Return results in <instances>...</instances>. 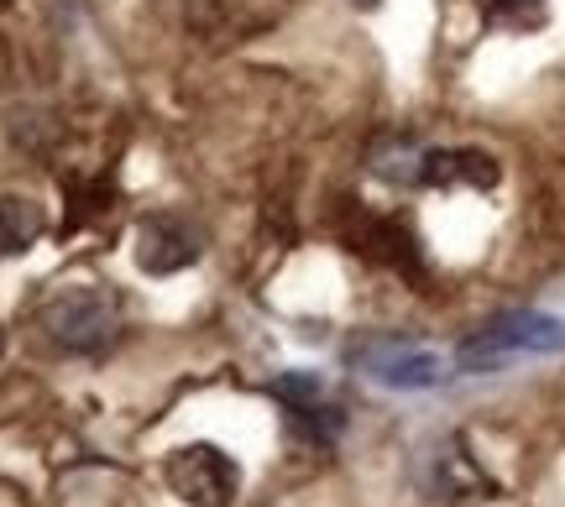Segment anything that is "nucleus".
Segmentation results:
<instances>
[{
  "label": "nucleus",
  "mask_w": 565,
  "mask_h": 507,
  "mask_svg": "<svg viewBox=\"0 0 565 507\" xmlns=\"http://www.w3.org/2000/svg\"><path fill=\"white\" fill-rule=\"evenodd\" d=\"M351 362L362 366L372 382L393 387V392H424V387L445 382V356L424 350V345H404V341H366L351 350Z\"/></svg>",
  "instance_id": "obj_4"
},
{
  "label": "nucleus",
  "mask_w": 565,
  "mask_h": 507,
  "mask_svg": "<svg viewBox=\"0 0 565 507\" xmlns=\"http://www.w3.org/2000/svg\"><path fill=\"white\" fill-rule=\"evenodd\" d=\"M42 330L63 350H100L121 330V304H116V293H105L95 283L63 288L42 304Z\"/></svg>",
  "instance_id": "obj_2"
},
{
  "label": "nucleus",
  "mask_w": 565,
  "mask_h": 507,
  "mask_svg": "<svg viewBox=\"0 0 565 507\" xmlns=\"http://www.w3.org/2000/svg\"><path fill=\"white\" fill-rule=\"evenodd\" d=\"M200 230L179 215H147L137 230V267L141 272H179L200 257Z\"/></svg>",
  "instance_id": "obj_5"
},
{
  "label": "nucleus",
  "mask_w": 565,
  "mask_h": 507,
  "mask_svg": "<svg viewBox=\"0 0 565 507\" xmlns=\"http://www.w3.org/2000/svg\"><path fill=\"white\" fill-rule=\"evenodd\" d=\"M162 476H168L173 497H183L189 507H225L231 497H236V482H242L236 461H231L225 450H215V445L173 450V455H168V466H162Z\"/></svg>",
  "instance_id": "obj_3"
},
{
  "label": "nucleus",
  "mask_w": 565,
  "mask_h": 507,
  "mask_svg": "<svg viewBox=\"0 0 565 507\" xmlns=\"http://www.w3.org/2000/svg\"><path fill=\"white\" fill-rule=\"evenodd\" d=\"M356 6H377V0H356Z\"/></svg>",
  "instance_id": "obj_9"
},
{
  "label": "nucleus",
  "mask_w": 565,
  "mask_h": 507,
  "mask_svg": "<svg viewBox=\"0 0 565 507\" xmlns=\"http://www.w3.org/2000/svg\"><path fill=\"white\" fill-rule=\"evenodd\" d=\"M565 350V320L555 314H534V309H513L487 320L477 335H466L456 350V366L466 377H487V371H503V366L524 362V356H561Z\"/></svg>",
  "instance_id": "obj_1"
},
{
  "label": "nucleus",
  "mask_w": 565,
  "mask_h": 507,
  "mask_svg": "<svg viewBox=\"0 0 565 507\" xmlns=\"http://www.w3.org/2000/svg\"><path fill=\"white\" fill-rule=\"evenodd\" d=\"M0 350H6V335H0Z\"/></svg>",
  "instance_id": "obj_10"
},
{
  "label": "nucleus",
  "mask_w": 565,
  "mask_h": 507,
  "mask_svg": "<svg viewBox=\"0 0 565 507\" xmlns=\"http://www.w3.org/2000/svg\"><path fill=\"white\" fill-rule=\"evenodd\" d=\"M419 183H429V188H445V183L492 188V183H498V163H492L487 152H424Z\"/></svg>",
  "instance_id": "obj_6"
},
{
  "label": "nucleus",
  "mask_w": 565,
  "mask_h": 507,
  "mask_svg": "<svg viewBox=\"0 0 565 507\" xmlns=\"http://www.w3.org/2000/svg\"><path fill=\"white\" fill-rule=\"evenodd\" d=\"M540 0H498V11H534Z\"/></svg>",
  "instance_id": "obj_8"
},
{
  "label": "nucleus",
  "mask_w": 565,
  "mask_h": 507,
  "mask_svg": "<svg viewBox=\"0 0 565 507\" xmlns=\"http://www.w3.org/2000/svg\"><path fill=\"white\" fill-rule=\"evenodd\" d=\"M42 230H47V215H42L38 199H26V194H0V257H21Z\"/></svg>",
  "instance_id": "obj_7"
}]
</instances>
